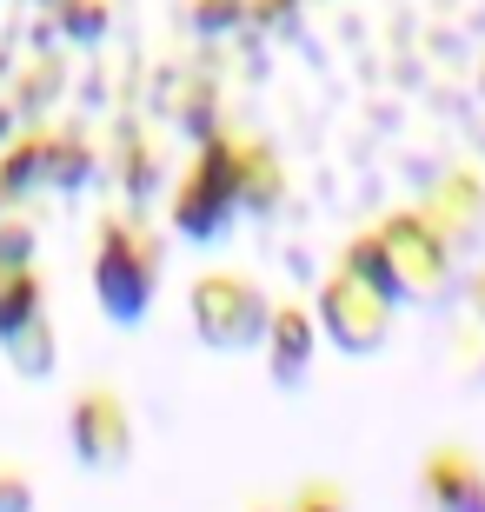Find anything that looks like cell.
I'll return each mask as SVG.
<instances>
[{"mask_svg":"<svg viewBox=\"0 0 485 512\" xmlns=\"http://www.w3.org/2000/svg\"><path fill=\"white\" fill-rule=\"evenodd\" d=\"M87 280H94L100 320L120 326V333H133V326L153 313V293H160V240H153L133 213H100Z\"/></svg>","mask_w":485,"mask_h":512,"instance_id":"1","label":"cell"},{"mask_svg":"<svg viewBox=\"0 0 485 512\" xmlns=\"http://www.w3.org/2000/svg\"><path fill=\"white\" fill-rule=\"evenodd\" d=\"M167 220L187 247H213L233 233V220H240V140L233 133H213L193 153V167L180 173V187L167 200Z\"/></svg>","mask_w":485,"mask_h":512,"instance_id":"2","label":"cell"},{"mask_svg":"<svg viewBox=\"0 0 485 512\" xmlns=\"http://www.w3.org/2000/svg\"><path fill=\"white\" fill-rule=\"evenodd\" d=\"M187 313H193V333H200L206 353H260L273 300H266L260 273H246V266H206L187 286Z\"/></svg>","mask_w":485,"mask_h":512,"instance_id":"3","label":"cell"},{"mask_svg":"<svg viewBox=\"0 0 485 512\" xmlns=\"http://www.w3.org/2000/svg\"><path fill=\"white\" fill-rule=\"evenodd\" d=\"M373 247H379V266H386V293L392 300H439V286H446L452 273V240L439 233V220L419 207L406 213H386V220H373Z\"/></svg>","mask_w":485,"mask_h":512,"instance_id":"4","label":"cell"},{"mask_svg":"<svg viewBox=\"0 0 485 512\" xmlns=\"http://www.w3.org/2000/svg\"><path fill=\"white\" fill-rule=\"evenodd\" d=\"M392 313H399V306H392L379 286L359 280L353 266H339V260L326 266V280H319V293H313L319 346H333V353H346V360H373V353H386Z\"/></svg>","mask_w":485,"mask_h":512,"instance_id":"5","label":"cell"},{"mask_svg":"<svg viewBox=\"0 0 485 512\" xmlns=\"http://www.w3.org/2000/svg\"><path fill=\"white\" fill-rule=\"evenodd\" d=\"M67 453L80 473H127L133 466V406L113 380H87L67 399Z\"/></svg>","mask_w":485,"mask_h":512,"instance_id":"6","label":"cell"},{"mask_svg":"<svg viewBox=\"0 0 485 512\" xmlns=\"http://www.w3.org/2000/svg\"><path fill=\"white\" fill-rule=\"evenodd\" d=\"M419 506L426 512H485V459L459 433L419 453Z\"/></svg>","mask_w":485,"mask_h":512,"instance_id":"7","label":"cell"},{"mask_svg":"<svg viewBox=\"0 0 485 512\" xmlns=\"http://www.w3.org/2000/svg\"><path fill=\"white\" fill-rule=\"evenodd\" d=\"M260 360H266V380L280 386V393H299V386L313 380V360H319L313 300H273L266 333H260Z\"/></svg>","mask_w":485,"mask_h":512,"instance_id":"8","label":"cell"},{"mask_svg":"<svg viewBox=\"0 0 485 512\" xmlns=\"http://www.w3.org/2000/svg\"><path fill=\"white\" fill-rule=\"evenodd\" d=\"M47 187V127H20L0 147V207H27Z\"/></svg>","mask_w":485,"mask_h":512,"instance_id":"9","label":"cell"},{"mask_svg":"<svg viewBox=\"0 0 485 512\" xmlns=\"http://www.w3.org/2000/svg\"><path fill=\"white\" fill-rule=\"evenodd\" d=\"M280 200H286L280 153L266 147V140H240V213L266 220V213H280Z\"/></svg>","mask_w":485,"mask_h":512,"instance_id":"10","label":"cell"},{"mask_svg":"<svg viewBox=\"0 0 485 512\" xmlns=\"http://www.w3.org/2000/svg\"><path fill=\"white\" fill-rule=\"evenodd\" d=\"M40 313H47V273L40 266H0V346Z\"/></svg>","mask_w":485,"mask_h":512,"instance_id":"11","label":"cell"},{"mask_svg":"<svg viewBox=\"0 0 485 512\" xmlns=\"http://www.w3.org/2000/svg\"><path fill=\"white\" fill-rule=\"evenodd\" d=\"M0 353H7V366H14L20 380H47V373H54L60 366V340H54V313H40V320H27L14 333V340L0 346Z\"/></svg>","mask_w":485,"mask_h":512,"instance_id":"12","label":"cell"},{"mask_svg":"<svg viewBox=\"0 0 485 512\" xmlns=\"http://www.w3.org/2000/svg\"><path fill=\"white\" fill-rule=\"evenodd\" d=\"M47 14H54V34L67 47H100L113 27V0H54Z\"/></svg>","mask_w":485,"mask_h":512,"instance_id":"13","label":"cell"},{"mask_svg":"<svg viewBox=\"0 0 485 512\" xmlns=\"http://www.w3.org/2000/svg\"><path fill=\"white\" fill-rule=\"evenodd\" d=\"M94 180V147L80 133H47V187L54 193H80Z\"/></svg>","mask_w":485,"mask_h":512,"instance_id":"14","label":"cell"},{"mask_svg":"<svg viewBox=\"0 0 485 512\" xmlns=\"http://www.w3.org/2000/svg\"><path fill=\"white\" fill-rule=\"evenodd\" d=\"M286 512H353V486L346 479H326V473H306L286 499Z\"/></svg>","mask_w":485,"mask_h":512,"instance_id":"15","label":"cell"},{"mask_svg":"<svg viewBox=\"0 0 485 512\" xmlns=\"http://www.w3.org/2000/svg\"><path fill=\"white\" fill-rule=\"evenodd\" d=\"M0 266H40V227L20 207L0 213Z\"/></svg>","mask_w":485,"mask_h":512,"instance_id":"16","label":"cell"},{"mask_svg":"<svg viewBox=\"0 0 485 512\" xmlns=\"http://www.w3.org/2000/svg\"><path fill=\"white\" fill-rule=\"evenodd\" d=\"M187 20H193V34L220 40L233 27H246V0H187Z\"/></svg>","mask_w":485,"mask_h":512,"instance_id":"17","label":"cell"},{"mask_svg":"<svg viewBox=\"0 0 485 512\" xmlns=\"http://www.w3.org/2000/svg\"><path fill=\"white\" fill-rule=\"evenodd\" d=\"M0 512H40V486L20 459H0Z\"/></svg>","mask_w":485,"mask_h":512,"instance_id":"18","label":"cell"},{"mask_svg":"<svg viewBox=\"0 0 485 512\" xmlns=\"http://www.w3.org/2000/svg\"><path fill=\"white\" fill-rule=\"evenodd\" d=\"M293 7H299V0H246V20H260V27H280Z\"/></svg>","mask_w":485,"mask_h":512,"instance_id":"19","label":"cell"},{"mask_svg":"<svg viewBox=\"0 0 485 512\" xmlns=\"http://www.w3.org/2000/svg\"><path fill=\"white\" fill-rule=\"evenodd\" d=\"M14 133H20V107H14V100H0V147H7Z\"/></svg>","mask_w":485,"mask_h":512,"instance_id":"20","label":"cell"},{"mask_svg":"<svg viewBox=\"0 0 485 512\" xmlns=\"http://www.w3.org/2000/svg\"><path fill=\"white\" fill-rule=\"evenodd\" d=\"M472 320L485 326V260H479V273H472Z\"/></svg>","mask_w":485,"mask_h":512,"instance_id":"21","label":"cell"},{"mask_svg":"<svg viewBox=\"0 0 485 512\" xmlns=\"http://www.w3.org/2000/svg\"><path fill=\"white\" fill-rule=\"evenodd\" d=\"M246 512H286V499H266L260 493V499H246Z\"/></svg>","mask_w":485,"mask_h":512,"instance_id":"22","label":"cell"},{"mask_svg":"<svg viewBox=\"0 0 485 512\" xmlns=\"http://www.w3.org/2000/svg\"><path fill=\"white\" fill-rule=\"evenodd\" d=\"M20 7H54V0H20Z\"/></svg>","mask_w":485,"mask_h":512,"instance_id":"23","label":"cell"},{"mask_svg":"<svg viewBox=\"0 0 485 512\" xmlns=\"http://www.w3.org/2000/svg\"><path fill=\"white\" fill-rule=\"evenodd\" d=\"M0 74H7V54H0Z\"/></svg>","mask_w":485,"mask_h":512,"instance_id":"24","label":"cell"},{"mask_svg":"<svg viewBox=\"0 0 485 512\" xmlns=\"http://www.w3.org/2000/svg\"><path fill=\"white\" fill-rule=\"evenodd\" d=\"M479 80H485V60H479Z\"/></svg>","mask_w":485,"mask_h":512,"instance_id":"25","label":"cell"}]
</instances>
